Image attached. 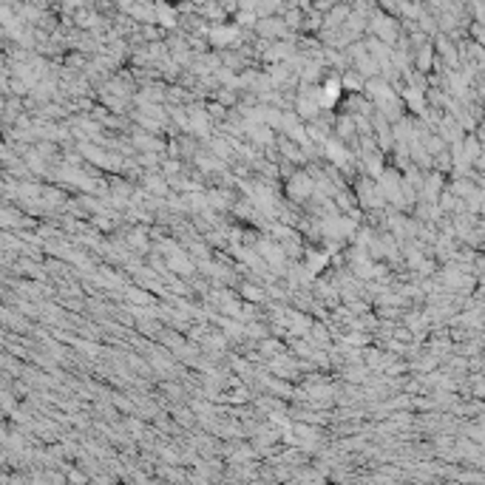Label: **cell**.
Here are the masks:
<instances>
[{
    "label": "cell",
    "instance_id": "3957f363",
    "mask_svg": "<svg viewBox=\"0 0 485 485\" xmlns=\"http://www.w3.org/2000/svg\"><path fill=\"white\" fill-rule=\"evenodd\" d=\"M239 37H242V28L236 23L233 26H213V28H208V40L213 46H233V43H239Z\"/></svg>",
    "mask_w": 485,
    "mask_h": 485
},
{
    "label": "cell",
    "instance_id": "ba28073f",
    "mask_svg": "<svg viewBox=\"0 0 485 485\" xmlns=\"http://www.w3.org/2000/svg\"><path fill=\"white\" fill-rule=\"evenodd\" d=\"M255 17H270V14H281L284 11V0H255Z\"/></svg>",
    "mask_w": 485,
    "mask_h": 485
},
{
    "label": "cell",
    "instance_id": "7a4b0ae2",
    "mask_svg": "<svg viewBox=\"0 0 485 485\" xmlns=\"http://www.w3.org/2000/svg\"><path fill=\"white\" fill-rule=\"evenodd\" d=\"M312 191H315V185H312L309 174H304V171H298V174L287 182V193H289L292 202H307V199L312 196Z\"/></svg>",
    "mask_w": 485,
    "mask_h": 485
},
{
    "label": "cell",
    "instance_id": "9c48e42d",
    "mask_svg": "<svg viewBox=\"0 0 485 485\" xmlns=\"http://www.w3.org/2000/svg\"><path fill=\"white\" fill-rule=\"evenodd\" d=\"M255 20H258V17H255L252 9H236V26H239V28H252Z\"/></svg>",
    "mask_w": 485,
    "mask_h": 485
},
{
    "label": "cell",
    "instance_id": "8992f818",
    "mask_svg": "<svg viewBox=\"0 0 485 485\" xmlns=\"http://www.w3.org/2000/svg\"><path fill=\"white\" fill-rule=\"evenodd\" d=\"M358 199H361L366 208H378V205L383 202V196H380V191H378V182L363 179V182L358 185Z\"/></svg>",
    "mask_w": 485,
    "mask_h": 485
},
{
    "label": "cell",
    "instance_id": "277c9868",
    "mask_svg": "<svg viewBox=\"0 0 485 485\" xmlns=\"http://www.w3.org/2000/svg\"><path fill=\"white\" fill-rule=\"evenodd\" d=\"M154 17H156L159 26H168V28H176V26H179V11H176V6H171V3H165V0H156V3H154Z\"/></svg>",
    "mask_w": 485,
    "mask_h": 485
},
{
    "label": "cell",
    "instance_id": "5b68a950",
    "mask_svg": "<svg viewBox=\"0 0 485 485\" xmlns=\"http://www.w3.org/2000/svg\"><path fill=\"white\" fill-rule=\"evenodd\" d=\"M125 14H128L134 23H156V17H154V3H151V0H134V3L125 9Z\"/></svg>",
    "mask_w": 485,
    "mask_h": 485
},
{
    "label": "cell",
    "instance_id": "6da1fadb",
    "mask_svg": "<svg viewBox=\"0 0 485 485\" xmlns=\"http://www.w3.org/2000/svg\"><path fill=\"white\" fill-rule=\"evenodd\" d=\"M252 28H255V31H258V37H264V40H281V37H289V28H287V23H284V17H281V14L258 17Z\"/></svg>",
    "mask_w": 485,
    "mask_h": 485
},
{
    "label": "cell",
    "instance_id": "8fae6325",
    "mask_svg": "<svg viewBox=\"0 0 485 485\" xmlns=\"http://www.w3.org/2000/svg\"><path fill=\"white\" fill-rule=\"evenodd\" d=\"M343 85H346V88H361L358 74H343Z\"/></svg>",
    "mask_w": 485,
    "mask_h": 485
},
{
    "label": "cell",
    "instance_id": "30bf717a",
    "mask_svg": "<svg viewBox=\"0 0 485 485\" xmlns=\"http://www.w3.org/2000/svg\"><path fill=\"white\" fill-rule=\"evenodd\" d=\"M137 145H139V148H145V151H159V148H162L154 137H137Z\"/></svg>",
    "mask_w": 485,
    "mask_h": 485
},
{
    "label": "cell",
    "instance_id": "52a82bcc",
    "mask_svg": "<svg viewBox=\"0 0 485 485\" xmlns=\"http://www.w3.org/2000/svg\"><path fill=\"white\" fill-rule=\"evenodd\" d=\"M415 57V63H417V71H432V65H435V48H432V43H420V51L417 54H412Z\"/></svg>",
    "mask_w": 485,
    "mask_h": 485
}]
</instances>
